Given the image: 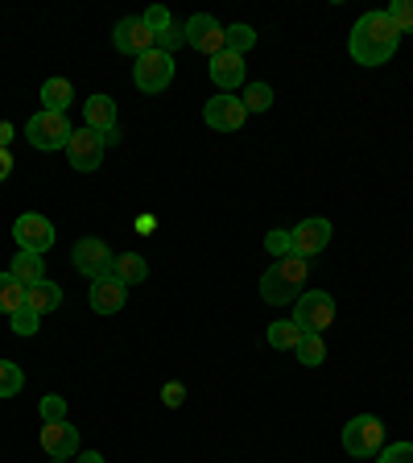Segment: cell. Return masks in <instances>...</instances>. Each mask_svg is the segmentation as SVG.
<instances>
[{"instance_id":"25","label":"cell","mask_w":413,"mask_h":463,"mask_svg":"<svg viewBox=\"0 0 413 463\" xmlns=\"http://www.w3.org/2000/svg\"><path fill=\"white\" fill-rule=\"evenodd\" d=\"M240 104L249 108V112H269L273 108V87L269 83H244Z\"/></svg>"},{"instance_id":"37","label":"cell","mask_w":413,"mask_h":463,"mask_svg":"<svg viewBox=\"0 0 413 463\" xmlns=\"http://www.w3.org/2000/svg\"><path fill=\"white\" fill-rule=\"evenodd\" d=\"M13 133H17V128H13V125H9V120H0V149H9Z\"/></svg>"},{"instance_id":"24","label":"cell","mask_w":413,"mask_h":463,"mask_svg":"<svg viewBox=\"0 0 413 463\" xmlns=\"http://www.w3.org/2000/svg\"><path fill=\"white\" fill-rule=\"evenodd\" d=\"M294 356H298V364L318 368L327 360V344H323V335H302V344L294 347Z\"/></svg>"},{"instance_id":"12","label":"cell","mask_w":413,"mask_h":463,"mask_svg":"<svg viewBox=\"0 0 413 463\" xmlns=\"http://www.w3.org/2000/svg\"><path fill=\"white\" fill-rule=\"evenodd\" d=\"M67 157L79 174L99 170V162H104V137L91 133V128H75L67 141Z\"/></svg>"},{"instance_id":"40","label":"cell","mask_w":413,"mask_h":463,"mask_svg":"<svg viewBox=\"0 0 413 463\" xmlns=\"http://www.w3.org/2000/svg\"><path fill=\"white\" fill-rule=\"evenodd\" d=\"M54 463H75V459H54Z\"/></svg>"},{"instance_id":"10","label":"cell","mask_w":413,"mask_h":463,"mask_svg":"<svg viewBox=\"0 0 413 463\" xmlns=\"http://www.w3.org/2000/svg\"><path fill=\"white\" fill-rule=\"evenodd\" d=\"M202 120L215 128V133H240L244 120H249V108L240 104V96H211L202 108Z\"/></svg>"},{"instance_id":"16","label":"cell","mask_w":413,"mask_h":463,"mask_svg":"<svg viewBox=\"0 0 413 463\" xmlns=\"http://www.w3.org/2000/svg\"><path fill=\"white\" fill-rule=\"evenodd\" d=\"M83 128H91V133L99 137H112L116 133V99L104 96V91H96V96L83 99Z\"/></svg>"},{"instance_id":"15","label":"cell","mask_w":413,"mask_h":463,"mask_svg":"<svg viewBox=\"0 0 413 463\" xmlns=\"http://www.w3.org/2000/svg\"><path fill=\"white\" fill-rule=\"evenodd\" d=\"M87 302H91V310H96V315H116V310H125V302H128V286H125V281H116L112 273H108V278H96V281H91Z\"/></svg>"},{"instance_id":"23","label":"cell","mask_w":413,"mask_h":463,"mask_svg":"<svg viewBox=\"0 0 413 463\" xmlns=\"http://www.w3.org/2000/svg\"><path fill=\"white\" fill-rule=\"evenodd\" d=\"M25 294L29 289L21 286V281H13L9 273H0V315H17V310L25 307Z\"/></svg>"},{"instance_id":"29","label":"cell","mask_w":413,"mask_h":463,"mask_svg":"<svg viewBox=\"0 0 413 463\" xmlns=\"http://www.w3.org/2000/svg\"><path fill=\"white\" fill-rule=\"evenodd\" d=\"M265 249H269V257H294V232L289 228H273L269 236H265Z\"/></svg>"},{"instance_id":"30","label":"cell","mask_w":413,"mask_h":463,"mask_svg":"<svg viewBox=\"0 0 413 463\" xmlns=\"http://www.w3.org/2000/svg\"><path fill=\"white\" fill-rule=\"evenodd\" d=\"M385 13H389L397 33H413V0H393Z\"/></svg>"},{"instance_id":"36","label":"cell","mask_w":413,"mask_h":463,"mask_svg":"<svg viewBox=\"0 0 413 463\" xmlns=\"http://www.w3.org/2000/svg\"><path fill=\"white\" fill-rule=\"evenodd\" d=\"M9 174H13V154L9 149H0V183H5Z\"/></svg>"},{"instance_id":"14","label":"cell","mask_w":413,"mask_h":463,"mask_svg":"<svg viewBox=\"0 0 413 463\" xmlns=\"http://www.w3.org/2000/svg\"><path fill=\"white\" fill-rule=\"evenodd\" d=\"M42 451H46L50 459H75L79 455L75 422H42Z\"/></svg>"},{"instance_id":"32","label":"cell","mask_w":413,"mask_h":463,"mask_svg":"<svg viewBox=\"0 0 413 463\" xmlns=\"http://www.w3.org/2000/svg\"><path fill=\"white\" fill-rule=\"evenodd\" d=\"M9 327L17 331V335H33V331L42 327V315H33L29 307H21L17 315H9Z\"/></svg>"},{"instance_id":"22","label":"cell","mask_w":413,"mask_h":463,"mask_svg":"<svg viewBox=\"0 0 413 463\" xmlns=\"http://www.w3.org/2000/svg\"><path fill=\"white\" fill-rule=\"evenodd\" d=\"M265 339H269V347H277V352H294V347L302 344V327L294 318H277V323H269Z\"/></svg>"},{"instance_id":"11","label":"cell","mask_w":413,"mask_h":463,"mask_svg":"<svg viewBox=\"0 0 413 463\" xmlns=\"http://www.w3.org/2000/svg\"><path fill=\"white\" fill-rule=\"evenodd\" d=\"M112 46L120 50V54H128V58H141V54H149V50H157V38H154V29L145 25L141 17H125L120 25L112 29Z\"/></svg>"},{"instance_id":"1","label":"cell","mask_w":413,"mask_h":463,"mask_svg":"<svg viewBox=\"0 0 413 463\" xmlns=\"http://www.w3.org/2000/svg\"><path fill=\"white\" fill-rule=\"evenodd\" d=\"M397 46H401V33L393 29L385 9L364 13L352 25V38H347V50H352V58H356L360 67H385L389 58L397 54Z\"/></svg>"},{"instance_id":"13","label":"cell","mask_w":413,"mask_h":463,"mask_svg":"<svg viewBox=\"0 0 413 463\" xmlns=\"http://www.w3.org/2000/svg\"><path fill=\"white\" fill-rule=\"evenodd\" d=\"M289 232H294V257L302 260H314L331 244V220H323V215H310V220H302Z\"/></svg>"},{"instance_id":"9","label":"cell","mask_w":413,"mask_h":463,"mask_svg":"<svg viewBox=\"0 0 413 463\" xmlns=\"http://www.w3.org/2000/svg\"><path fill=\"white\" fill-rule=\"evenodd\" d=\"M183 29H186V46L199 50V54L215 58L228 50V33H223V25L211 17V13H194L191 21H183Z\"/></svg>"},{"instance_id":"5","label":"cell","mask_w":413,"mask_h":463,"mask_svg":"<svg viewBox=\"0 0 413 463\" xmlns=\"http://www.w3.org/2000/svg\"><path fill=\"white\" fill-rule=\"evenodd\" d=\"M294 323L302 327V335H323L335 323V298H331L327 289H306L294 302Z\"/></svg>"},{"instance_id":"3","label":"cell","mask_w":413,"mask_h":463,"mask_svg":"<svg viewBox=\"0 0 413 463\" xmlns=\"http://www.w3.org/2000/svg\"><path fill=\"white\" fill-rule=\"evenodd\" d=\"M343 451L352 459H372L385 451V422L372 414H360L343 426Z\"/></svg>"},{"instance_id":"2","label":"cell","mask_w":413,"mask_h":463,"mask_svg":"<svg viewBox=\"0 0 413 463\" xmlns=\"http://www.w3.org/2000/svg\"><path fill=\"white\" fill-rule=\"evenodd\" d=\"M306 273H310V260H302V257L273 260V269L260 278V298L269 302V307H289V302H298L302 286H306Z\"/></svg>"},{"instance_id":"4","label":"cell","mask_w":413,"mask_h":463,"mask_svg":"<svg viewBox=\"0 0 413 463\" xmlns=\"http://www.w3.org/2000/svg\"><path fill=\"white\" fill-rule=\"evenodd\" d=\"M70 120L62 112H33L29 116V125H25V137H29V145L33 149H42V154H54V149H67V141H70Z\"/></svg>"},{"instance_id":"17","label":"cell","mask_w":413,"mask_h":463,"mask_svg":"<svg viewBox=\"0 0 413 463\" xmlns=\"http://www.w3.org/2000/svg\"><path fill=\"white\" fill-rule=\"evenodd\" d=\"M244 58L240 54H231V50H223V54L211 58V83L220 87L223 96H231L236 87H244Z\"/></svg>"},{"instance_id":"35","label":"cell","mask_w":413,"mask_h":463,"mask_svg":"<svg viewBox=\"0 0 413 463\" xmlns=\"http://www.w3.org/2000/svg\"><path fill=\"white\" fill-rule=\"evenodd\" d=\"M162 402L170 405V410H178V405L186 402V385H183V381H165V385H162Z\"/></svg>"},{"instance_id":"39","label":"cell","mask_w":413,"mask_h":463,"mask_svg":"<svg viewBox=\"0 0 413 463\" xmlns=\"http://www.w3.org/2000/svg\"><path fill=\"white\" fill-rule=\"evenodd\" d=\"M154 223H157L154 215H141V220H136V232H149V228H154Z\"/></svg>"},{"instance_id":"34","label":"cell","mask_w":413,"mask_h":463,"mask_svg":"<svg viewBox=\"0 0 413 463\" xmlns=\"http://www.w3.org/2000/svg\"><path fill=\"white\" fill-rule=\"evenodd\" d=\"M141 21H145V25H149V29H154V33H162V29L165 25H170V9H165V5H149V9H145L141 13Z\"/></svg>"},{"instance_id":"18","label":"cell","mask_w":413,"mask_h":463,"mask_svg":"<svg viewBox=\"0 0 413 463\" xmlns=\"http://www.w3.org/2000/svg\"><path fill=\"white\" fill-rule=\"evenodd\" d=\"M9 278L21 281L25 289H33L38 281H46V260H42V252H25L17 249V257L9 260Z\"/></svg>"},{"instance_id":"8","label":"cell","mask_w":413,"mask_h":463,"mask_svg":"<svg viewBox=\"0 0 413 463\" xmlns=\"http://www.w3.org/2000/svg\"><path fill=\"white\" fill-rule=\"evenodd\" d=\"M13 241H17V249H25V252H42V257H46V252L54 249L58 232H54V223H50L46 215L25 212V215H17V223H13Z\"/></svg>"},{"instance_id":"27","label":"cell","mask_w":413,"mask_h":463,"mask_svg":"<svg viewBox=\"0 0 413 463\" xmlns=\"http://www.w3.org/2000/svg\"><path fill=\"white\" fill-rule=\"evenodd\" d=\"M25 389V373L13 360H0V397H17Z\"/></svg>"},{"instance_id":"33","label":"cell","mask_w":413,"mask_h":463,"mask_svg":"<svg viewBox=\"0 0 413 463\" xmlns=\"http://www.w3.org/2000/svg\"><path fill=\"white\" fill-rule=\"evenodd\" d=\"M376 463H413V443H385Z\"/></svg>"},{"instance_id":"21","label":"cell","mask_w":413,"mask_h":463,"mask_svg":"<svg viewBox=\"0 0 413 463\" xmlns=\"http://www.w3.org/2000/svg\"><path fill=\"white\" fill-rule=\"evenodd\" d=\"M112 278L125 281V286H141V281L149 278V265H145V257H136V252H120V257L112 260Z\"/></svg>"},{"instance_id":"20","label":"cell","mask_w":413,"mask_h":463,"mask_svg":"<svg viewBox=\"0 0 413 463\" xmlns=\"http://www.w3.org/2000/svg\"><path fill=\"white\" fill-rule=\"evenodd\" d=\"M70 104H75V87H70L67 79H46V83H42V108H46V112L67 116Z\"/></svg>"},{"instance_id":"19","label":"cell","mask_w":413,"mask_h":463,"mask_svg":"<svg viewBox=\"0 0 413 463\" xmlns=\"http://www.w3.org/2000/svg\"><path fill=\"white\" fill-rule=\"evenodd\" d=\"M25 307L33 310V315H50V310H58L62 307V286H58V281H38V286L29 289L25 294Z\"/></svg>"},{"instance_id":"6","label":"cell","mask_w":413,"mask_h":463,"mask_svg":"<svg viewBox=\"0 0 413 463\" xmlns=\"http://www.w3.org/2000/svg\"><path fill=\"white\" fill-rule=\"evenodd\" d=\"M112 260H116V252L108 249L99 236H83V241H75V249H70V269L91 281L108 278V273H112Z\"/></svg>"},{"instance_id":"7","label":"cell","mask_w":413,"mask_h":463,"mask_svg":"<svg viewBox=\"0 0 413 463\" xmlns=\"http://www.w3.org/2000/svg\"><path fill=\"white\" fill-rule=\"evenodd\" d=\"M174 79V58L162 54V50H149V54L136 58V67H133V83L141 87L145 96H162L165 87H170Z\"/></svg>"},{"instance_id":"26","label":"cell","mask_w":413,"mask_h":463,"mask_svg":"<svg viewBox=\"0 0 413 463\" xmlns=\"http://www.w3.org/2000/svg\"><path fill=\"white\" fill-rule=\"evenodd\" d=\"M223 33H228V50L231 54H240V58L257 46V29L252 25H223Z\"/></svg>"},{"instance_id":"28","label":"cell","mask_w":413,"mask_h":463,"mask_svg":"<svg viewBox=\"0 0 413 463\" xmlns=\"http://www.w3.org/2000/svg\"><path fill=\"white\" fill-rule=\"evenodd\" d=\"M154 38H157V50L174 58V50L186 46V29H183V21H170V25H165L162 33H154Z\"/></svg>"},{"instance_id":"31","label":"cell","mask_w":413,"mask_h":463,"mask_svg":"<svg viewBox=\"0 0 413 463\" xmlns=\"http://www.w3.org/2000/svg\"><path fill=\"white\" fill-rule=\"evenodd\" d=\"M42 422H67V397L58 393L42 397Z\"/></svg>"},{"instance_id":"38","label":"cell","mask_w":413,"mask_h":463,"mask_svg":"<svg viewBox=\"0 0 413 463\" xmlns=\"http://www.w3.org/2000/svg\"><path fill=\"white\" fill-rule=\"evenodd\" d=\"M75 463H104V455H99V451H79Z\"/></svg>"}]
</instances>
